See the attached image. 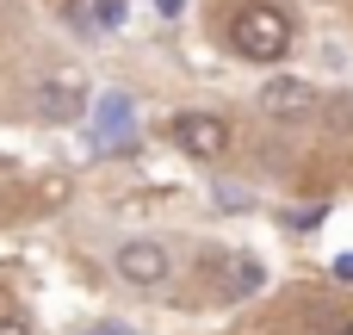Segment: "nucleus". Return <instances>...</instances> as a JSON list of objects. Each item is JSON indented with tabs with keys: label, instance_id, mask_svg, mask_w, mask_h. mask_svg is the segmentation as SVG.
I'll use <instances>...</instances> for the list:
<instances>
[{
	"label": "nucleus",
	"instance_id": "obj_1",
	"mask_svg": "<svg viewBox=\"0 0 353 335\" xmlns=\"http://www.w3.org/2000/svg\"><path fill=\"white\" fill-rule=\"evenodd\" d=\"M292 31H298V25H292L279 6H267V0L230 12V50L248 56V62H279V56L292 50Z\"/></svg>",
	"mask_w": 353,
	"mask_h": 335
},
{
	"label": "nucleus",
	"instance_id": "obj_2",
	"mask_svg": "<svg viewBox=\"0 0 353 335\" xmlns=\"http://www.w3.org/2000/svg\"><path fill=\"white\" fill-rule=\"evenodd\" d=\"M174 143L192 155V162H223L230 155V124L217 112H174Z\"/></svg>",
	"mask_w": 353,
	"mask_h": 335
},
{
	"label": "nucleus",
	"instance_id": "obj_3",
	"mask_svg": "<svg viewBox=\"0 0 353 335\" xmlns=\"http://www.w3.org/2000/svg\"><path fill=\"white\" fill-rule=\"evenodd\" d=\"M112 267H118V280H124V286L149 292V286H161V280H168V249H161V242H118Z\"/></svg>",
	"mask_w": 353,
	"mask_h": 335
},
{
	"label": "nucleus",
	"instance_id": "obj_4",
	"mask_svg": "<svg viewBox=\"0 0 353 335\" xmlns=\"http://www.w3.org/2000/svg\"><path fill=\"white\" fill-rule=\"evenodd\" d=\"M37 112H43L50 124H68V118H81V112H87V81H81L74 68L50 75V81H43V93H37Z\"/></svg>",
	"mask_w": 353,
	"mask_h": 335
},
{
	"label": "nucleus",
	"instance_id": "obj_5",
	"mask_svg": "<svg viewBox=\"0 0 353 335\" xmlns=\"http://www.w3.org/2000/svg\"><path fill=\"white\" fill-rule=\"evenodd\" d=\"M130 131H137L130 99H124V93H99V99H93V149H124Z\"/></svg>",
	"mask_w": 353,
	"mask_h": 335
},
{
	"label": "nucleus",
	"instance_id": "obj_6",
	"mask_svg": "<svg viewBox=\"0 0 353 335\" xmlns=\"http://www.w3.org/2000/svg\"><path fill=\"white\" fill-rule=\"evenodd\" d=\"M261 106H267L273 118H310V112H316V87H310V81H267V87H261Z\"/></svg>",
	"mask_w": 353,
	"mask_h": 335
},
{
	"label": "nucleus",
	"instance_id": "obj_7",
	"mask_svg": "<svg viewBox=\"0 0 353 335\" xmlns=\"http://www.w3.org/2000/svg\"><path fill=\"white\" fill-rule=\"evenodd\" d=\"M217 274H223V280H217L223 298H254V292L267 286V267H261L254 255H230V261H217Z\"/></svg>",
	"mask_w": 353,
	"mask_h": 335
},
{
	"label": "nucleus",
	"instance_id": "obj_8",
	"mask_svg": "<svg viewBox=\"0 0 353 335\" xmlns=\"http://www.w3.org/2000/svg\"><path fill=\"white\" fill-rule=\"evenodd\" d=\"M74 25H99V31H118L124 25V6L118 0H62Z\"/></svg>",
	"mask_w": 353,
	"mask_h": 335
},
{
	"label": "nucleus",
	"instance_id": "obj_9",
	"mask_svg": "<svg viewBox=\"0 0 353 335\" xmlns=\"http://www.w3.org/2000/svg\"><path fill=\"white\" fill-rule=\"evenodd\" d=\"M0 335H31V323H25L19 311H0Z\"/></svg>",
	"mask_w": 353,
	"mask_h": 335
},
{
	"label": "nucleus",
	"instance_id": "obj_10",
	"mask_svg": "<svg viewBox=\"0 0 353 335\" xmlns=\"http://www.w3.org/2000/svg\"><path fill=\"white\" fill-rule=\"evenodd\" d=\"M81 335H137V329H124V323H93V329H81Z\"/></svg>",
	"mask_w": 353,
	"mask_h": 335
},
{
	"label": "nucleus",
	"instance_id": "obj_11",
	"mask_svg": "<svg viewBox=\"0 0 353 335\" xmlns=\"http://www.w3.org/2000/svg\"><path fill=\"white\" fill-rule=\"evenodd\" d=\"M335 280H341V286H353V255H341V261H335Z\"/></svg>",
	"mask_w": 353,
	"mask_h": 335
},
{
	"label": "nucleus",
	"instance_id": "obj_12",
	"mask_svg": "<svg viewBox=\"0 0 353 335\" xmlns=\"http://www.w3.org/2000/svg\"><path fill=\"white\" fill-rule=\"evenodd\" d=\"M323 335H353V323H335V329H323Z\"/></svg>",
	"mask_w": 353,
	"mask_h": 335
}]
</instances>
